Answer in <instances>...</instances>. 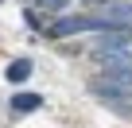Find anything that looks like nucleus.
Wrapping results in <instances>:
<instances>
[{"instance_id": "nucleus-5", "label": "nucleus", "mask_w": 132, "mask_h": 128, "mask_svg": "<svg viewBox=\"0 0 132 128\" xmlns=\"http://www.w3.org/2000/svg\"><path fill=\"white\" fill-rule=\"evenodd\" d=\"M70 0H39V8H51V12H58V8H66Z\"/></svg>"}, {"instance_id": "nucleus-1", "label": "nucleus", "mask_w": 132, "mask_h": 128, "mask_svg": "<svg viewBox=\"0 0 132 128\" xmlns=\"http://www.w3.org/2000/svg\"><path fill=\"white\" fill-rule=\"evenodd\" d=\"M105 78H109L113 86H120V89H132V62L109 58V62H105Z\"/></svg>"}, {"instance_id": "nucleus-2", "label": "nucleus", "mask_w": 132, "mask_h": 128, "mask_svg": "<svg viewBox=\"0 0 132 128\" xmlns=\"http://www.w3.org/2000/svg\"><path fill=\"white\" fill-rule=\"evenodd\" d=\"M101 16H109L120 27H132V4L128 0H109V4H101Z\"/></svg>"}, {"instance_id": "nucleus-4", "label": "nucleus", "mask_w": 132, "mask_h": 128, "mask_svg": "<svg viewBox=\"0 0 132 128\" xmlns=\"http://www.w3.org/2000/svg\"><path fill=\"white\" fill-rule=\"evenodd\" d=\"M39 105H43L39 93H16V97H12V109H16V113H35Z\"/></svg>"}, {"instance_id": "nucleus-3", "label": "nucleus", "mask_w": 132, "mask_h": 128, "mask_svg": "<svg viewBox=\"0 0 132 128\" xmlns=\"http://www.w3.org/2000/svg\"><path fill=\"white\" fill-rule=\"evenodd\" d=\"M31 70H35V62H31V58H16V62H8V70H4V78L20 86V82H27V78H31Z\"/></svg>"}]
</instances>
